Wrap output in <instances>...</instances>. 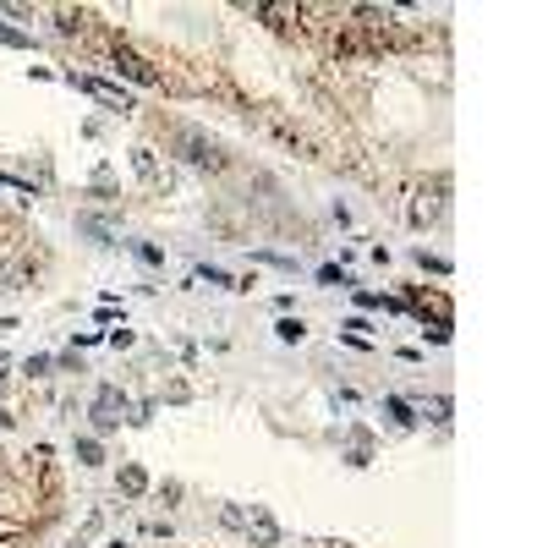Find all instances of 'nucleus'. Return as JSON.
Here are the masks:
<instances>
[{"instance_id":"7","label":"nucleus","mask_w":548,"mask_h":548,"mask_svg":"<svg viewBox=\"0 0 548 548\" xmlns=\"http://www.w3.org/2000/svg\"><path fill=\"white\" fill-rule=\"evenodd\" d=\"M132 176L143 181L149 192H165V170H160V160H154V149H132Z\"/></svg>"},{"instance_id":"23","label":"nucleus","mask_w":548,"mask_h":548,"mask_svg":"<svg viewBox=\"0 0 548 548\" xmlns=\"http://www.w3.org/2000/svg\"><path fill=\"white\" fill-rule=\"evenodd\" d=\"M6 379H12V357H6V352H0V384H6Z\"/></svg>"},{"instance_id":"10","label":"nucleus","mask_w":548,"mask_h":548,"mask_svg":"<svg viewBox=\"0 0 548 548\" xmlns=\"http://www.w3.org/2000/svg\"><path fill=\"white\" fill-rule=\"evenodd\" d=\"M450 411H455V406H450V395H428L423 417H428V423H439V428H450Z\"/></svg>"},{"instance_id":"14","label":"nucleus","mask_w":548,"mask_h":548,"mask_svg":"<svg viewBox=\"0 0 548 548\" xmlns=\"http://www.w3.org/2000/svg\"><path fill=\"white\" fill-rule=\"evenodd\" d=\"M78 231H83V236H94L99 247H110V225H105V220H94V215H83V220H78Z\"/></svg>"},{"instance_id":"20","label":"nucleus","mask_w":548,"mask_h":548,"mask_svg":"<svg viewBox=\"0 0 548 548\" xmlns=\"http://www.w3.org/2000/svg\"><path fill=\"white\" fill-rule=\"evenodd\" d=\"M258 263H274V269H297V258H286V252H258Z\"/></svg>"},{"instance_id":"3","label":"nucleus","mask_w":548,"mask_h":548,"mask_svg":"<svg viewBox=\"0 0 548 548\" xmlns=\"http://www.w3.org/2000/svg\"><path fill=\"white\" fill-rule=\"evenodd\" d=\"M60 83H72V88L94 94L105 110H121V115H132V110H137V105H132V94H126V88H115V83H105V78H88V72H66Z\"/></svg>"},{"instance_id":"4","label":"nucleus","mask_w":548,"mask_h":548,"mask_svg":"<svg viewBox=\"0 0 548 548\" xmlns=\"http://www.w3.org/2000/svg\"><path fill=\"white\" fill-rule=\"evenodd\" d=\"M126 411H132V400H126L115 384H105V389L94 395V411H88V417H94V428H99V434H115Z\"/></svg>"},{"instance_id":"22","label":"nucleus","mask_w":548,"mask_h":548,"mask_svg":"<svg viewBox=\"0 0 548 548\" xmlns=\"http://www.w3.org/2000/svg\"><path fill=\"white\" fill-rule=\"evenodd\" d=\"M23 368H28V373H33V379H44V373H50V368H55V362H50V357H28V362H23Z\"/></svg>"},{"instance_id":"1","label":"nucleus","mask_w":548,"mask_h":548,"mask_svg":"<svg viewBox=\"0 0 548 548\" xmlns=\"http://www.w3.org/2000/svg\"><path fill=\"white\" fill-rule=\"evenodd\" d=\"M170 143H176V154L192 165V170H209V176H220L231 160H225V149L215 143L209 132H197V126H170Z\"/></svg>"},{"instance_id":"8","label":"nucleus","mask_w":548,"mask_h":548,"mask_svg":"<svg viewBox=\"0 0 548 548\" xmlns=\"http://www.w3.org/2000/svg\"><path fill=\"white\" fill-rule=\"evenodd\" d=\"M115 489H121L126 499H143V494H149V471L137 466V461H126V466H121V477H115Z\"/></svg>"},{"instance_id":"25","label":"nucleus","mask_w":548,"mask_h":548,"mask_svg":"<svg viewBox=\"0 0 548 548\" xmlns=\"http://www.w3.org/2000/svg\"><path fill=\"white\" fill-rule=\"evenodd\" d=\"M0 220H6V209H0Z\"/></svg>"},{"instance_id":"5","label":"nucleus","mask_w":548,"mask_h":548,"mask_svg":"<svg viewBox=\"0 0 548 548\" xmlns=\"http://www.w3.org/2000/svg\"><path fill=\"white\" fill-rule=\"evenodd\" d=\"M242 532H247V543H252V548H274V543H280V521H274L269 510H252Z\"/></svg>"},{"instance_id":"18","label":"nucleus","mask_w":548,"mask_h":548,"mask_svg":"<svg viewBox=\"0 0 548 548\" xmlns=\"http://www.w3.org/2000/svg\"><path fill=\"white\" fill-rule=\"evenodd\" d=\"M220 521H225L231 532H242V526H247V510H242V505H225V510H220Z\"/></svg>"},{"instance_id":"13","label":"nucleus","mask_w":548,"mask_h":548,"mask_svg":"<svg viewBox=\"0 0 548 548\" xmlns=\"http://www.w3.org/2000/svg\"><path fill=\"white\" fill-rule=\"evenodd\" d=\"M197 280H209V286H220V291H236V280L225 269H215V263H197Z\"/></svg>"},{"instance_id":"15","label":"nucleus","mask_w":548,"mask_h":548,"mask_svg":"<svg viewBox=\"0 0 548 548\" xmlns=\"http://www.w3.org/2000/svg\"><path fill=\"white\" fill-rule=\"evenodd\" d=\"M318 280H324V286H352V274L340 269V263H324V269H318Z\"/></svg>"},{"instance_id":"6","label":"nucleus","mask_w":548,"mask_h":548,"mask_svg":"<svg viewBox=\"0 0 548 548\" xmlns=\"http://www.w3.org/2000/svg\"><path fill=\"white\" fill-rule=\"evenodd\" d=\"M50 23H55V33H60V39H83V33L94 28V17H88V12H78V6H55V12H50Z\"/></svg>"},{"instance_id":"16","label":"nucleus","mask_w":548,"mask_h":548,"mask_svg":"<svg viewBox=\"0 0 548 548\" xmlns=\"http://www.w3.org/2000/svg\"><path fill=\"white\" fill-rule=\"evenodd\" d=\"M274 334H280V340H291V346H297V340H302L307 329H302V318H280V324H274Z\"/></svg>"},{"instance_id":"9","label":"nucleus","mask_w":548,"mask_h":548,"mask_svg":"<svg viewBox=\"0 0 548 548\" xmlns=\"http://www.w3.org/2000/svg\"><path fill=\"white\" fill-rule=\"evenodd\" d=\"M384 417H389L395 428H411V423H417V411H411L400 395H389V400H384Z\"/></svg>"},{"instance_id":"19","label":"nucleus","mask_w":548,"mask_h":548,"mask_svg":"<svg viewBox=\"0 0 548 548\" xmlns=\"http://www.w3.org/2000/svg\"><path fill=\"white\" fill-rule=\"evenodd\" d=\"M132 252H137V258H143V263H165V252H160V247H149V242H137Z\"/></svg>"},{"instance_id":"17","label":"nucleus","mask_w":548,"mask_h":548,"mask_svg":"<svg viewBox=\"0 0 548 548\" xmlns=\"http://www.w3.org/2000/svg\"><path fill=\"white\" fill-rule=\"evenodd\" d=\"M411 258H417V269H434V274H444V269H450V263H444V258H434L428 247H417V252H411Z\"/></svg>"},{"instance_id":"12","label":"nucleus","mask_w":548,"mask_h":548,"mask_svg":"<svg viewBox=\"0 0 548 548\" xmlns=\"http://www.w3.org/2000/svg\"><path fill=\"white\" fill-rule=\"evenodd\" d=\"M0 44H6V50H33V33L12 28V23H0Z\"/></svg>"},{"instance_id":"2","label":"nucleus","mask_w":548,"mask_h":548,"mask_svg":"<svg viewBox=\"0 0 548 548\" xmlns=\"http://www.w3.org/2000/svg\"><path fill=\"white\" fill-rule=\"evenodd\" d=\"M110 60H115V72H121V78L143 83V88H165V78L154 72V60H143V55H137L121 33H110Z\"/></svg>"},{"instance_id":"24","label":"nucleus","mask_w":548,"mask_h":548,"mask_svg":"<svg viewBox=\"0 0 548 548\" xmlns=\"http://www.w3.org/2000/svg\"><path fill=\"white\" fill-rule=\"evenodd\" d=\"M12 423H17V417H12V411H0V428H12Z\"/></svg>"},{"instance_id":"11","label":"nucleus","mask_w":548,"mask_h":548,"mask_svg":"<svg viewBox=\"0 0 548 548\" xmlns=\"http://www.w3.org/2000/svg\"><path fill=\"white\" fill-rule=\"evenodd\" d=\"M72 455H78V461H83V466H99V461H105V444H99V439H88V434H83V439H78V444H72Z\"/></svg>"},{"instance_id":"21","label":"nucleus","mask_w":548,"mask_h":548,"mask_svg":"<svg viewBox=\"0 0 548 548\" xmlns=\"http://www.w3.org/2000/svg\"><path fill=\"white\" fill-rule=\"evenodd\" d=\"M0 187H17V192L33 197V181H23V176H12V170H0Z\"/></svg>"}]
</instances>
